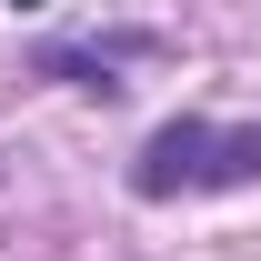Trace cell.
<instances>
[{
  "mask_svg": "<svg viewBox=\"0 0 261 261\" xmlns=\"http://www.w3.org/2000/svg\"><path fill=\"white\" fill-rule=\"evenodd\" d=\"M231 181H261V130H211V121H161L130 161V191L171 201V191H231Z\"/></svg>",
  "mask_w": 261,
  "mask_h": 261,
  "instance_id": "1",
  "label": "cell"
}]
</instances>
